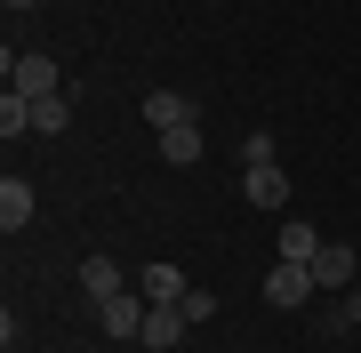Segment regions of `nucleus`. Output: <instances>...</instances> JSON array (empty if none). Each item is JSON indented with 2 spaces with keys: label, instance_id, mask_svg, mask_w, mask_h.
Masks as SVG:
<instances>
[{
  "label": "nucleus",
  "instance_id": "obj_5",
  "mask_svg": "<svg viewBox=\"0 0 361 353\" xmlns=\"http://www.w3.org/2000/svg\"><path fill=\"white\" fill-rule=\"evenodd\" d=\"M97 321H104V337H137V329H145V297H137V289H121V297L97 305Z\"/></svg>",
  "mask_w": 361,
  "mask_h": 353
},
{
  "label": "nucleus",
  "instance_id": "obj_16",
  "mask_svg": "<svg viewBox=\"0 0 361 353\" xmlns=\"http://www.w3.org/2000/svg\"><path fill=\"white\" fill-rule=\"evenodd\" d=\"M177 314H185V321H209V314H217V297H209V289H185Z\"/></svg>",
  "mask_w": 361,
  "mask_h": 353
},
{
  "label": "nucleus",
  "instance_id": "obj_11",
  "mask_svg": "<svg viewBox=\"0 0 361 353\" xmlns=\"http://www.w3.org/2000/svg\"><path fill=\"white\" fill-rule=\"evenodd\" d=\"M201 153H209V144H201V120H193V129H169V137H161V161H169V169H193Z\"/></svg>",
  "mask_w": 361,
  "mask_h": 353
},
{
  "label": "nucleus",
  "instance_id": "obj_13",
  "mask_svg": "<svg viewBox=\"0 0 361 353\" xmlns=\"http://www.w3.org/2000/svg\"><path fill=\"white\" fill-rule=\"evenodd\" d=\"M65 120H73L65 89H56V97H40V105H32V129H40V137H65Z\"/></svg>",
  "mask_w": 361,
  "mask_h": 353
},
{
  "label": "nucleus",
  "instance_id": "obj_9",
  "mask_svg": "<svg viewBox=\"0 0 361 353\" xmlns=\"http://www.w3.org/2000/svg\"><path fill=\"white\" fill-rule=\"evenodd\" d=\"M185 289H193V281H185L177 265H145V281H137V297H145V305H177Z\"/></svg>",
  "mask_w": 361,
  "mask_h": 353
},
{
  "label": "nucleus",
  "instance_id": "obj_7",
  "mask_svg": "<svg viewBox=\"0 0 361 353\" xmlns=\"http://www.w3.org/2000/svg\"><path fill=\"white\" fill-rule=\"evenodd\" d=\"M185 329H193V321H185V314H177V305H145V329H137V337H145V345H153V353H169V345H177V337H185Z\"/></svg>",
  "mask_w": 361,
  "mask_h": 353
},
{
  "label": "nucleus",
  "instance_id": "obj_6",
  "mask_svg": "<svg viewBox=\"0 0 361 353\" xmlns=\"http://www.w3.org/2000/svg\"><path fill=\"white\" fill-rule=\"evenodd\" d=\"M265 297H273V305H305V297H313V265H289V257H281V265L265 273Z\"/></svg>",
  "mask_w": 361,
  "mask_h": 353
},
{
  "label": "nucleus",
  "instance_id": "obj_1",
  "mask_svg": "<svg viewBox=\"0 0 361 353\" xmlns=\"http://www.w3.org/2000/svg\"><path fill=\"white\" fill-rule=\"evenodd\" d=\"M241 201H249V209H289V177H281V161L241 169Z\"/></svg>",
  "mask_w": 361,
  "mask_h": 353
},
{
  "label": "nucleus",
  "instance_id": "obj_15",
  "mask_svg": "<svg viewBox=\"0 0 361 353\" xmlns=\"http://www.w3.org/2000/svg\"><path fill=\"white\" fill-rule=\"evenodd\" d=\"M265 161H273V137L249 129V137H241V169H265Z\"/></svg>",
  "mask_w": 361,
  "mask_h": 353
},
{
  "label": "nucleus",
  "instance_id": "obj_18",
  "mask_svg": "<svg viewBox=\"0 0 361 353\" xmlns=\"http://www.w3.org/2000/svg\"><path fill=\"white\" fill-rule=\"evenodd\" d=\"M0 8H32V0H0Z\"/></svg>",
  "mask_w": 361,
  "mask_h": 353
},
{
  "label": "nucleus",
  "instance_id": "obj_8",
  "mask_svg": "<svg viewBox=\"0 0 361 353\" xmlns=\"http://www.w3.org/2000/svg\"><path fill=\"white\" fill-rule=\"evenodd\" d=\"M32 209H40V201H32V185H25V177H0V225H8V233H25Z\"/></svg>",
  "mask_w": 361,
  "mask_h": 353
},
{
  "label": "nucleus",
  "instance_id": "obj_3",
  "mask_svg": "<svg viewBox=\"0 0 361 353\" xmlns=\"http://www.w3.org/2000/svg\"><path fill=\"white\" fill-rule=\"evenodd\" d=\"M8 89L40 105V97H56V65H49V56H8Z\"/></svg>",
  "mask_w": 361,
  "mask_h": 353
},
{
  "label": "nucleus",
  "instance_id": "obj_2",
  "mask_svg": "<svg viewBox=\"0 0 361 353\" xmlns=\"http://www.w3.org/2000/svg\"><path fill=\"white\" fill-rule=\"evenodd\" d=\"M193 97H185V89H153V97H145V120H153V129L169 137V129H193Z\"/></svg>",
  "mask_w": 361,
  "mask_h": 353
},
{
  "label": "nucleus",
  "instance_id": "obj_14",
  "mask_svg": "<svg viewBox=\"0 0 361 353\" xmlns=\"http://www.w3.org/2000/svg\"><path fill=\"white\" fill-rule=\"evenodd\" d=\"M25 129H32V97L8 89V97H0V137H25Z\"/></svg>",
  "mask_w": 361,
  "mask_h": 353
},
{
  "label": "nucleus",
  "instance_id": "obj_4",
  "mask_svg": "<svg viewBox=\"0 0 361 353\" xmlns=\"http://www.w3.org/2000/svg\"><path fill=\"white\" fill-rule=\"evenodd\" d=\"M353 273H361V265H353L345 241H322V249H313V289H353Z\"/></svg>",
  "mask_w": 361,
  "mask_h": 353
},
{
  "label": "nucleus",
  "instance_id": "obj_12",
  "mask_svg": "<svg viewBox=\"0 0 361 353\" xmlns=\"http://www.w3.org/2000/svg\"><path fill=\"white\" fill-rule=\"evenodd\" d=\"M80 289H89L97 305H104V297H121V265H113V257H80Z\"/></svg>",
  "mask_w": 361,
  "mask_h": 353
},
{
  "label": "nucleus",
  "instance_id": "obj_10",
  "mask_svg": "<svg viewBox=\"0 0 361 353\" xmlns=\"http://www.w3.org/2000/svg\"><path fill=\"white\" fill-rule=\"evenodd\" d=\"M273 249H281L289 265H313V249H322V233H313L305 217H281V241H273Z\"/></svg>",
  "mask_w": 361,
  "mask_h": 353
},
{
  "label": "nucleus",
  "instance_id": "obj_17",
  "mask_svg": "<svg viewBox=\"0 0 361 353\" xmlns=\"http://www.w3.org/2000/svg\"><path fill=\"white\" fill-rule=\"evenodd\" d=\"M345 321H353V329H361V289H353V297H345Z\"/></svg>",
  "mask_w": 361,
  "mask_h": 353
}]
</instances>
